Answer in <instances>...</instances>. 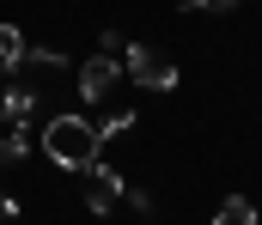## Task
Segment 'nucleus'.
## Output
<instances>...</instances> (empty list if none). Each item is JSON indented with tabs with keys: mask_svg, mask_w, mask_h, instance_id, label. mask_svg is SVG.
Segmentation results:
<instances>
[{
	"mask_svg": "<svg viewBox=\"0 0 262 225\" xmlns=\"http://www.w3.org/2000/svg\"><path fill=\"white\" fill-rule=\"evenodd\" d=\"M116 73H122V67H116L110 55H92V61L73 73V85H79V97H85V104H110V91H116Z\"/></svg>",
	"mask_w": 262,
	"mask_h": 225,
	"instance_id": "4",
	"label": "nucleus"
},
{
	"mask_svg": "<svg viewBox=\"0 0 262 225\" xmlns=\"http://www.w3.org/2000/svg\"><path fill=\"white\" fill-rule=\"evenodd\" d=\"M134 128V104H122V110H110L104 122H98V140H116V134H128Z\"/></svg>",
	"mask_w": 262,
	"mask_h": 225,
	"instance_id": "8",
	"label": "nucleus"
},
{
	"mask_svg": "<svg viewBox=\"0 0 262 225\" xmlns=\"http://www.w3.org/2000/svg\"><path fill=\"white\" fill-rule=\"evenodd\" d=\"M18 61H25V37L18 24H0V73H18Z\"/></svg>",
	"mask_w": 262,
	"mask_h": 225,
	"instance_id": "7",
	"label": "nucleus"
},
{
	"mask_svg": "<svg viewBox=\"0 0 262 225\" xmlns=\"http://www.w3.org/2000/svg\"><path fill=\"white\" fill-rule=\"evenodd\" d=\"M79 183H85V207H92V213H116V201L128 195V183H122L110 164H98V158L79 170Z\"/></svg>",
	"mask_w": 262,
	"mask_h": 225,
	"instance_id": "3",
	"label": "nucleus"
},
{
	"mask_svg": "<svg viewBox=\"0 0 262 225\" xmlns=\"http://www.w3.org/2000/svg\"><path fill=\"white\" fill-rule=\"evenodd\" d=\"M6 219H18V195H0V225Z\"/></svg>",
	"mask_w": 262,
	"mask_h": 225,
	"instance_id": "13",
	"label": "nucleus"
},
{
	"mask_svg": "<svg viewBox=\"0 0 262 225\" xmlns=\"http://www.w3.org/2000/svg\"><path fill=\"white\" fill-rule=\"evenodd\" d=\"M213 225H256V207H250L244 195H232V201L220 207V219H213Z\"/></svg>",
	"mask_w": 262,
	"mask_h": 225,
	"instance_id": "10",
	"label": "nucleus"
},
{
	"mask_svg": "<svg viewBox=\"0 0 262 225\" xmlns=\"http://www.w3.org/2000/svg\"><path fill=\"white\" fill-rule=\"evenodd\" d=\"M25 73H37V79H43V73H67V55H61V49H25L18 79H25Z\"/></svg>",
	"mask_w": 262,
	"mask_h": 225,
	"instance_id": "6",
	"label": "nucleus"
},
{
	"mask_svg": "<svg viewBox=\"0 0 262 225\" xmlns=\"http://www.w3.org/2000/svg\"><path fill=\"white\" fill-rule=\"evenodd\" d=\"M98 49H104V55H110V61H116V55H122V49H128V43H122V37H116V31H104V37H98Z\"/></svg>",
	"mask_w": 262,
	"mask_h": 225,
	"instance_id": "12",
	"label": "nucleus"
},
{
	"mask_svg": "<svg viewBox=\"0 0 262 225\" xmlns=\"http://www.w3.org/2000/svg\"><path fill=\"white\" fill-rule=\"evenodd\" d=\"M31 152V140H25V128H0V164H18Z\"/></svg>",
	"mask_w": 262,
	"mask_h": 225,
	"instance_id": "9",
	"label": "nucleus"
},
{
	"mask_svg": "<svg viewBox=\"0 0 262 225\" xmlns=\"http://www.w3.org/2000/svg\"><path fill=\"white\" fill-rule=\"evenodd\" d=\"M98 146H104V140H98V122H85V116H55V122L43 128V152H49L61 170H73V177L98 158Z\"/></svg>",
	"mask_w": 262,
	"mask_h": 225,
	"instance_id": "1",
	"label": "nucleus"
},
{
	"mask_svg": "<svg viewBox=\"0 0 262 225\" xmlns=\"http://www.w3.org/2000/svg\"><path fill=\"white\" fill-rule=\"evenodd\" d=\"M122 73H128L134 85H146V91H171V85H177V67H171L159 49H140V43L122 49Z\"/></svg>",
	"mask_w": 262,
	"mask_h": 225,
	"instance_id": "2",
	"label": "nucleus"
},
{
	"mask_svg": "<svg viewBox=\"0 0 262 225\" xmlns=\"http://www.w3.org/2000/svg\"><path fill=\"white\" fill-rule=\"evenodd\" d=\"M183 6H189V12H232L238 0H183Z\"/></svg>",
	"mask_w": 262,
	"mask_h": 225,
	"instance_id": "11",
	"label": "nucleus"
},
{
	"mask_svg": "<svg viewBox=\"0 0 262 225\" xmlns=\"http://www.w3.org/2000/svg\"><path fill=\"white\" fill-rule=\"evenodd\" d=\"M37 104H43V91L18 79V85H6V91H0V122H6V128H25V122L37 116Z\"/></svg>",
	"mask_w": 262,
	"mask_h": 225,
	"instance_id": "5",
	"label": "nucleus"
}]
</instances>
